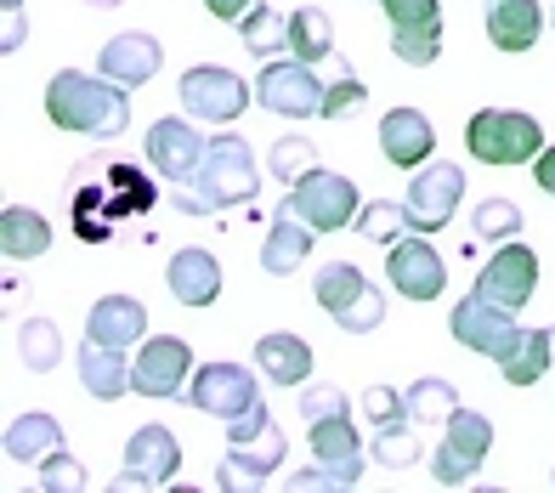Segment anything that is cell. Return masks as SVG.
I'll list each match as a JSON object with an SVG mask.
<instances>
[{"label":"cell","mask_w":555,"mask_h":493,"mask_svg":"<svg viewBox=\"0 0 555 493\" xmlns=\"http://www.w3.org/2000/svg\"><path fill=\"white\" fill-rule=\"evenodd\" d=\"M147 205H154V182L131 159H86L74 182V233L108 238L119 216H137Z\"/></svg>","instance_id":"cell-1"},{"label":"cell","mask_w":555,"mask_h":493,"mask_svg":"<svg viewBox=\"0 0 555 493\" xmlns=\"http://www.w3.org/2000/svg\"><path fill=\"white\" fill-rule=\"evenodd\" d=\"M46 119L57 131H80V137H125V126H131V96L114 80L63 68L46 86Z\"/></svg>","instance_id":"cell-2"},{"label":"cell","mask_w":555,"mask_h":493,"mask_svg":"<svg viewBox=\"0 0 555 493\" xmlns=\"http://www.w3.org/2000/svg\"><path fill=\"white\" fill-rule=\"evenodd\" d=\"M261 193V165L249 154V142L221 131L205 142V165L193 177V193H182V210L198 216V210H233V205H249Z\"/></svg>","instance_id":"cell-3"},{"label":"cell","mask_w":555,"mask_h":493,"mask_svg":"<svg viewBox=\"0 0 555 493\" xmlns=\"http://www.w3.org/2000/svg\"><path fill=\"white\" fill-rule=\"evenodd\" d=\"M300 420H307V431H312L318 465H335V471L351 477V488H358V477H363V442H358V431H351L346 391H335V386L300 391Z\"/></svg>","instance_id":"cell-4"},{"label":"cell","mask_w":555,"mask_h":493,"mask_svg":"<svg viewBox=\"0 0 555 493\" xmlns=\"http://www.w3.org/2000/svg\"><path fill=\"white\" fill-rule=\"evenodd\" d=\"M312 301L335 317L340 329L351 335H369V329H380L386 324V301H380V289H374L351 261H323L318 267V278H312Z\"/></svg>","instance_id":"cell-5"},{"label":"cell","mask_w":555,"mask_h":493,"mask_svg":"<svg viewBox=\"0 0 555 493\" xmlns=\"http://www.w3.org/2000/svg\"><path fill=\"white\" fill-rule=\"evenodd\" d=\"M465 147H470V159H482V165H527V159L544 154V131H539V119L521 114V108H482V114H470V126H465Z\"/></svg>","instance_id":"cell-6"},{"label":"cell","mask_w":555,"mask_h":493,"mask_svg":"<svg viewBox=\"0 0 555 493\" xmlns=\"http://www.w3.org/2000/svg\"><path fill=\"white\" fill-rule=\"evenodd\" d=\"M300 221H307L312 233H340V228H351L358 221V210H363V199H358V187H351V177H340V170H312V177H300L295 187H289V199H284Z\"/></svg>","instance_id":"cell-7"},{"label":"cell","mask_w":555,"mask_h":493,"mask_svg":"<svg viewBox=\"0 0 555 493\" xmlns=\"http://www.w3.org/2000/svg\"><path fill=\"white\" fill-rule=\"evenodd\" d=\"M533 289H539V256L527 250L521 238H504L488 256V267L476 273V284H470V295H482V301L499 307V312H521L527 301H533Z\"/></svg>","instance_id":"cell-8"},{"label":"cell","mask_w":555,"mask_h":493,"mask_svg":"<svg viewBox=\"0 0 555 493\" xmlns=\"http://www.w3.org/2000/svg\"><path fill=\"white\" fill-rule=\"evenodd\" d=\"M182 403L193 414H210V420H238L244 408L261 403V386L244 363H198V375L188 380Z\"/></svg>","instance_id":"cell-9"},{"label":"cell","mask_w":555,"mask_h":493,"mask_svg":"<svg viewBox=\"0 0 555 493\" xmlns=\"http://www.w3.org/2000/svg\"><path fill=\"white\" fill-rule=\"evenodd\" d=\"M488 449H493V420L476 414V408H460L448 420V437L437 442V454H431V477L442 488H465L476 471H482Z\"/></svg>","instance_id":"cell-10"},{"label":"cell","mask_w":555,"mask_h":493,"mask_svg":"<svg viewBox=\"0 0 555 493\" xmlns=\"http://www.w3.org/2000/svg\"><path fill=\"white\" fill-rule=\"evenodd\" d=\"M182 108L188 119H210V126H233L249 108V86L221 63H193L182 74Z\"/></svg>","instance_id":"cell-11"},{"label":"cell","mask_w":555,"mask_h":493,"mask_svg":"<svg viewBox=\"0 0 555 493\" xmlns=\"http://www.w3.org/2000/svg\"><path fill=\"white\" fill-rule=\"evenodd\" d=\"M256 103H261L267 114H278V119L323 114V80L312 74V63H300L295 52H289V63L272 57V63L261 68V80H256Z\"/></svg>","instance_id":"cell-12"},{"label":"cell","mask_w":555,"mask_h":493,"mask_svg":"<svg viewBox=\"0 0 555 493\" xmlns=\"http://www.w3.org/2000/svg\"><path fill=\"white\" fill-rule=\"evenodd\" d=\"M386 278L391 289L402 295V301H437V295L448 289V267L442 256L431 250V233H402L391 244V256H386Z\"/></svg>","instance_id":"cell-13"},{"label":"cell","mask_w":555,"mask_h":493,"mask_svg":"<svg viewBox=\"0 0 555 493\" xmlns=\"http://www.w3.org/2000/svg\"><path fill=\"white\" fill-rule=\"evenodd\" d=\"M188 380H193V347L182 335L142 340V352L131 363V391L137 398H182Z\"/></svg>","instance_id":"cell-14"},{"label":"cell","mask_w":555,"mask_h":493,"mask_svg":"<svg viewBox=\"0 0 555 493\" xmlns=\"http://www.w3.org/2000/svg\"><path fill=\"white\" fill-rule=\"evenodd\" d=\"M460 193H465V170L460 165H442V159L420 165L414 182H409V199H402L409 205L414 233H442L453 221V210H460Z\"/></svg>","instance_id":"cell-15"},{"label":"cell","mask_w":555,"mask_h":493,"mask_svg":"<svg viewBox=\"0 0 555 493\" xmlns=\"http://www.w3.org/2000/svg\"><path fill=\"white\" fill-rule=\"evenodd\" d=\"M176 471H182V442H176L170 426H142L125 442V465L114 488H165Z\"/></svg>","instance_id":"cell-16"},{"label":"cell","mask_w":555,"mask_h":493,"mask_svg":"<svg viewBox=\"0 0 555 493\" xmlns=\"http://www.w3.org/2000/svg\"><path fill=\"white\" fill-rule=\"evenodd\" d=\"M448 329H453V340L460 347H470V352H482V358H504L516 347V312H499V307H488L482 295H465L460 307H453V317H448Z\"/></svg>","instance_id":"cell-17"},{"label":"cell","mask_w":555,"mask_h":493,"mask_svg":"<svg viewBox=\"0 0 555 493\" xmlns=\"http://www.w3.org/2000/svg\"><path fill=\"white\" fill-rule=\"evenodd\" d=\"M159 63H165L159 35L125 29V35H114V40L103 46V57H96V74H103V80H114V86H125V91H137V86H147V80L159 74Z\"/></svg>","instance_id":"cell-18"},{"label":"cell","mask_w":555,"mask_h":493,"mask_svg":"<svg viewBox=\"0 0 555 493\" xmlns=\"http://www.w3.org/2000/svg\"><path fill=\"white\" fill-rule=\"evenodd\" d=\"M147 165L165 182H193L198 165H205V137H198V126H188V119H154V131H147Z\"/></svg>","instance_id":"cell-19"},{"label":"cell","mask_w":555,"mask_h":493,"mask_svg":"<svg viewBox=\"0 0 555 493\" xmlns=\"http://www.w3.org/2000/svg\"><path fill=\"white\" fill-rule=\"evenodd\" d=\"M278 465H284V437H278V426H267L261 437H249V442H227L216 488H261Z\"/></svg>","instance_id":"cell-20"},{"label":"cell","mask_w":555,"mask_h":493,"mask_svg":"<svg viewBox=\"0 0 555 493\" xmlns=\"http://www.w3.org/2000/svg\"><path fill=\"white\" fill-rule=\"evenodd\" d=\"M431 147H437V126H431L420 108H391V114L380 119V154H386L397 170L431 165Z\"/></svg>","instance_id":"cell-21"},{"label":"cell","mask_w":555,"mask_h":493,"mask_svg":"<svg viewBox=\"0 0 555 493\" xmlns=\"http://www.w3.org/2000/svg\"><path fill=\"white\" fill-rule=\"evenodd\" d=\"M165 284H170V295L182 307H193V312H205V307H216V295H221V261L210 256V250H176L170 256V267H165Z\"/></svg>","instance_id":"cell-22"},{"label":"cell","mask_w":555,"mask_h":493,"mask_svg":"<svg viewBox=\"0 0 555 493\" xmlns=\"http://www.w3.org/2000/svg\"><path fill=\"white\" fill-rule=\"evenodd\" d=\"M86 335L91 340H103V347H142V335H147V312L142 301H131V295H103V301H91L86 312Z\"/></svg>","instance_id":"cell-23"},{"label":"cell","mask_w":555,"mask_h":493,"mask_svg":"<svg viewBox=\"0 0 555 493\" xmlns=\"http://www.w3.org/2000/svg\"><path fill=\"white\" fill-rule=\"evenodd\" d=\"M544 35V7L539 0H488V40L499 52H533Z\"/></svg>","instance_id":"cell-24"},{"label":"cell","mask_w":555,"mask_h":493,"mask_svg":"<svg viewBox=\"0 0 555 493\" xmlns=\"http://www.w3.org/2000/svg\"><path fill=\"white\" fill-rule=\"evenodd\" d=\"M256 368L272 386H307L312 380V347L289 329H272L256 340Z\"/></svg>","instance_id":"cell-25"},{"label":"cell","mask_w":555,"mask_h":493,"mask_svg":"<svg viewBox=\"0 0 555 493\" xmlns=\"http://www.w3.org/2000/svg\"><path fill=\"white\" fill-rule=\"evenodd\" d=\"M312 238H318V233H312L307 221H300V216L284 205V210L272 216V228H267V244H261V267H267L272 278H289L295 267L312 256Z\"/></svg>","instance_id":"cell-26"},{"label":"cell","mask_w":555,"mask_h":493,"mask_svg":"<svg viewBox=\"0 0 555 493\" xmlns=\"http://www.w3.org/2000/svg\"><path fill=\"white\" fill-rule=\"evenodd\" d=\"M80 386L91 391L96 403H114V398L131 391V363H125L119 347H103V340L86 335V347H80Z\"/></svg>","instance_id":"cell-27"},{"label":"cell","mask_w":555,"mask_h":493,"mask_svg":"<svg viewBox=\"0 0 555 493\" xmlns=\"http://www.w3.org/2000/svg\"><path fill=\"white\" fill-rule=\"evenodd\" d=\"M46 250H52V221H46L40 210H29V205H7V210H0V256L35 261Z\"/></svg>","instance_id":"cell-28"},{"label":"cell","mask_w":555,"mask_h":493,"mask_svg":"<svg viewBox=\"0 0 555 493\" xmlns=\"http://www.w3.org/2000/svg\"><path fill=\"white\" fill-rule=\"evenodd\" d=\"M555 363V329H521L516 347L499 358V375L511 386H539Z\"/></svg>","instance_id":"cell-29"},{"label":"cell","mask_w":555,"mask_h":493,"mask_svg":"<svg viewBox=\"0 0 555 493\" xmlns=\"http://www.w3.org/2000/svg\"><path fill=\"white\" fill-rule=\"evenodd\" d=\"M57 449H63V426L52 414H17L7 426V459H17V465H40Z\"/></svg>","instance_id":"cell-30"},{"label":"cell","mask_w":555,"mask_h":493,"mask_svg":"<svg viewBox=\"0 0 555 493\" xmlns=\"http://www.w3.org/2000/svg\"><path fill=\"white\" fill-rule=\"evenodd\" d=\"M402 398H409V414H414V426H448L453 414H460L465 403H460V391H453L442 375H420L409 391H402Z\"/></svg>","instance_id":"cell-31"},{"label":"cell","mask_w":555,"mask_h":493,"mask_svg":"<svg viewBox=\"0 0 555 493\" xmlns=\"http://www.w3.org/2000/svg\"><path fill=\"white\" fill-rule=\"evenodd\" d=\"M289 52L300 63H323V57H335V35H330V12L323 7H300L289 12Z\"/></svg>","instance_id":"cell-32"},{"label":"cell","mask_w":555,"mask_h":493,"mask_svg":"<svg viewBox=\"0 0 555 493\" xmlns=\"http://www.w3.org/2000/svg\"><path fill=\"white\" fill-rule=\"evenodd\" d=\"M17 358H23V368H35V375L57 368L63 363V329L52 324V317H29V324H17Z\"/></svg>","instance_id":"cell-33"},{"label":"cell","mask_w":555,"mask_h":493,"mask_svg":"<svg viewBox=\"0 0 555 493\" xmlns=\"http://www.w3.org/2000/svg\"><path fill=\"white\" fill-rule=\"evenodd\" d=\"M391 52L409 63V68H431L442 57V17H425V23H402V29H391Z\"/></svg>","instance_id":"cell-34"},{"label":"cell","mask_w":555,"mask_h":493,"mask_svg":"<svg viewBox=\"0 0 555 493\" xmlns=\"http://www.w3.org/2000/svg\"><path fill=\"white\" fill-rule=\"evenodd\" d=\"M369 459H380L386 471H409V465L420 459V437H414V420H386V426H374Z\"/></svg>","instance_id":"cell-35"},{"label":"cell","mask_w":555,"mask_h":493,"mask_svg":"<svg viewBox=\"0 0 555 493\" xmlns=\"http://www.w3.org/2000/svg\"><path fill=\"white\" fill-rule=\"evenodd\" d=\"M351 228H358L369 244H397L402 233L414 228V221H409V205H397V199H369Z\"/></svg>","instance_id":"cell-36"},{"label":"cell","mask_w":555,"mask_h":493,"mask_svg":"<svg viewBox=\"0 0 555 493\" xmlns=\"http://www.w3.org/2000/svg\"><path fill=\"white\" fill-rule=\"evenodd\" d=\"M238 35H244V46L256 57H278V52H289V17H278L272 7H256L244 23H238Z\"/></svg>","instance_id":"cell-37"},{"label":"cell","mask_w":555,"mask_h":493,"mask_svg":"<svg viewBox=\"0 0 555 493\" xmlns=\"http://www.w3.org/2000/svg\"><path fill=\"white\" fill-rule=\"evenodd\" d=\"M267 170H272L284 187H295L300 177H312V170H318V147H312L307 137H284V142H272Z\"/></svg>","instance_id":"cell-38"},{"label":"cell","mask_w":555,"mask_h":493,"mask_svg":"<svg viewBox=\"0 0 555 493\" xmlns=\"http://www.w3.org/2000/svg\"><path fill=\"white\" fill-rule=\"evenodd\" d=\"M521 233V205H511V199H482L470 210V238H516Z\"/></svg>","instance_id":"cell-39"},{"label":"cell","mask_w":555,"mask_h":493,"mask_svg":"<svg viewBox=\"0 0 555 493\" xmlns=\"http://www.w3.org/2000/svg\"><path fill=\"white\" fill-rule=\"evenodd\" d=\"M363 103H369L363 80L351 74V63H346V57H335V86L323 91V119H346L351 108H363Z\"/></svg>","instance_id":"cell-40"},{"label":"cell","mask_w":555,"mask_h":493,"mask_svg":"<svg viewBox=\"0 0 555 493\" xmlns=\"http://www.w3.org/2000/svg\"><path fill=\"white\" fill-rule=\"evenodd\" d=\"M40 488H52V493H80V488H86V465L68 459L63 449L46 454V459H40Z\"/></svg>","instance_id":"cell-41"},{"label":"cell","mask_w":555,"mask_h":493,"mask_svg":"<svg viewBox=\"0 0 555 493\" xmlns=\"http://www.w3.org/2000/svg\"><path fill=\"white\" fill-rule=\"evenodd\" d=\"M363 414L374 426H386V420H414L409 414V398H402V391H391V386H369L363 391Z\"/></svg>","instance_id":"cell-42"},{"label":"cell","mask_w":555,"mask_h":493,"mask_svg":"<svg viewBox=\"0 0 555 493\" xmlns=\"http://www.w3.org/2000/svg\"><path fill=\"white\" fill-rule=\"evenodd\" d=\"M386 17H391V29H402V23H425V17H442L437 0H374Z\"/></svg>","instance_id":"cell-43"},{"label":"cell","mask_w":555,"mask_h":493,"mask_svg":"<svg viewBox=\"0 0 555 493\" xmlns=\"http://www.w3.org/2000/svg\"><path fill=\"white\" fill-rule=\"evenodd\" d=\"M295 493H312V488H351V477H340L335 465H307V471H295L289 477Z\"/></svg>","instance_id":"cell-44"},{"label":"cell","mask_w":555,"mask_h":493,"mask_svg":"<svg viewBox=\"0 0 555 493\" xmlns=\"http://www.w3.org/2000/svg\"><path fill=\"white\" fill-rule=\"evenodd\" d=\"M205 7H210V17H221V23H244L249 12L261 7V0H205Z\"/></svg>","instance_id":"cell-45"},{"label":"cell","mask_w":555,"mask_h":493,"mask_svg":"<svg viewBox=\"0 0 555 493\" xmlns=\"http://www.w3.org/2000/svg\"><path fill=\"white\" fill-rule=\"evenodd\" d=\"M533 177H539V187L555 199V147H544V154L533 159Z\"/></svg>","instance_id":"cell-46"},{"label":"cell","mask_w":555,"mask_h":493,"mask_svg":"<svg viewBox=\"0 0 555 493\" xmlns=\"http://www.w3.org/2000/svg\"><path fill=\"white\" fill-rule=\"evenodd\" d=\"M23 35H29V23H23V12H7V40H0V46H7V52H17Z\"/></svg>","instance_id":"cell-47"},{"label":"cell","mask_w":555,"mask_h":493,"mask_svg":"<svg viewBox=\"0 0 555 493\" xmlns=\"http://www.w3.org/2000/svg\"><path fill=\"white\" fill-rule=\"evenodd\" d=\"M91 7H119V0H91Z\"/></svg>","instance_id":"cell-48"},{"label":"cell","mask_w":555,"mask_h":493,"mask_svg":"<svg viewBox=\"0 0 555 493\" xmlns=\"http://www.w3.org/2000/svg\"><path fill=\"white\" fill-rule=\"evenodd\" d=\"M17 7H23V0H7V12H17Z\"/></svg>","instance_id":"cell-49"},{"label":"cell","mask_w":555,"mask_h":493,"mask_svg":"<svg viewBox=\"0 0 555 493\" xmlns=\"http://www.w3.org/2000/svg\"><path fill=\"white\" fill-rule=\"evenodd\" d=\"M550 17H555V12H550Z\"/></svg>","instance_id":"cell-50"}]
</instances>
